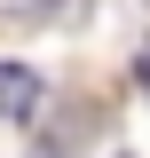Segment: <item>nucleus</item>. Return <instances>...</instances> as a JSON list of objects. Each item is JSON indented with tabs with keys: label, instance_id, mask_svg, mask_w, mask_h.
Returning <instances> with one entry per match:
<instances>
[{
	"label": "nucleus",
	"instance_id": "f03ea898",
	"mask_svg": "<svg viewBox=\"0 0 150 158\" xmlns=\"http://www.w3.org/2000/svg\"><path fill=\"white\" fill-rule=\"evenodd\" d=\"M134 79H142V95H150V48H142V56H134Z\"/></svg>",
	"mask_w": 150,
	"mask_h": 158
},
{
	"label": "nucleus",
	"instance_id": "f257e3e1",
	"mask_svg": "<svg viewBox=\"0 0 150 158\" xmlns=\"http://www.w3.org/2000/svg\"><path fill=\"white\" fill-rule=\"evenodd\" d=\"M40 95H48V87H40L32 63H0V118H32Z\"/></svg>",
	"mask_w": 150,
	"mask_h": 158
}]
</instances>
